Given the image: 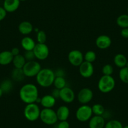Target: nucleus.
I'll use <instances>...</instances> for the list:
<instances>
[{
  "instance_id": "nucleus-5",
  "label": "nucleus",
  "mask_w": 128,
  "mask_h": 128,
  "mask_svg": "<svg viewBox=\"0 0 128 128\" xmlns=\"http://www.w3.org/2000/svg\"><path fill=\"white\" fill-rule=\"evenodd\" d=\"M40 119L46 125H54L58 120L56 111L52 108H44L41 110Z\"/></svg>"
},
{
  "instance_id": "nucleus-17",
  "label": "nucleus",
  "mask_w": 128,
  "mask_h": 128,
  "mask_svg": "<svg viewBox=\"0 0 128 128\" xmlns=\"http://www.w3.org/2000/svg\"><path fill=\"white\" fill-rule=\"evenodd\" d=\"M34 30V26L30 22L28 21H23L18 25V31L23 35H28Z\"/></svg>"
},
{
  "instance_id": "nucleus-11",
  "label": "nucleus",
  "mask_w": 128,
  "mask_h": 128,
  "mask_svg": "<svg viewBox=\"0 0 128 128\" xmlns=\"http://www.w3.org/2000/svg\"><path fill=\"white\" fill-rule=\"evenodd\" d=\"M79 73L84 78H90L92 77L94 72V67L92 63L84 61L79 66Z\"/></svg>"
},
{
  "instance_id": "nucleus-26",
  "label": "nucleus",
  "mask_w": 128,
  "mask_h": 128,
  "mask_svg": "<svg viewBox=\"0 0 128 128\" xmlns=\"http://www.w3.org/2000/svg\"><path fill=\"white\" fill-rule=\"evenodd\" d=\"M53 85L55 86V88L60 90L66 87L67 82L64 77H55Z\"/></svg>"
},
{
  "instance_id": "nucleus-41",
  "label": "nucleus",
  "mask_w": 128,
  "mask_h": 128,
  "mask_svg": "<svg viewBox=\"0 0 128 128\" xmlns=\"http://www.w3.org/2000/svg\"><path fill=\"white\" fill-rule=\"evenodd\" d=\"M123 128H128V125L125 126H123Z\"/></svg>"
},
{
  "instance_id": "nucleus-34",
  "label": "nucleus",
  "mask_w": 128,
  "mask_h": 128,
  "mask_svg": "<svg viewBox=\"0 0 128 128\" xmlns=\"http://www.w3.org/2000/svg\"><path fill=\"white\" fill-rule=\"evenodd\" d=\"M56 128H70V124L67 120H62L57 124Z\"/></svg>"
},
{
  "instance_id": "nucleus-20",
  "label": "nucleus",
  "mask_w": 128,
  "mask_h": 128,
  "mask_svg": "<svg viewBox=\"0 0 128 128\" xmlns=\"http://www.w3.org/2000/svg\"><path fill=\"white\" fill-rule=\"evenodd\" d=\"M36 44H35V42L34 41V39L28 36H24L22 39V41H21L22 47L25 51L33 50L34 49V48H35Z\"/></svg>"
},
{
  "instance_id": "nucleus-4",
  "label": "nucleus",
  "mask_w": 128,
  "mask_h": 128,
  "mask_svg": "<svg viewBox=\"0 0 128 128\" xmlns=\"http://www.w3.org/2000/svg\"><path fill=\"white\" fill-rule=\"evenodd\" d=\"M40 108L36 103L26 104L23 110L24 118L31 122L38 120L40 118Z\"/></svg>"
},
{
  "instance_id": "nucleus-24",
  "label": "nucleus",
  "mask_w": 128,
  "mask_h": 128,
  "mask_svg": "<svg viewBox=\"0 0 128 128\" xmlns=\"http://www.w3.org/2000/svg\"><path fill=\"white\" fill-rule=\"evenodd\" d=\"M117 25L121 28H128V14L119 15L116 20Z\"/></svg>"
},
{
  "instance_id": "nucleus-1",
  "label": "nucleus",
  "mask_w": 128,
  "mask_h": 128,
  "mask_svg": "<svg viewBox=\"0 0 128 128\" xmlns=\"http://www.w3.org/2000/svg\"><path fill=\"white\" fill-rule=\"evenodd\" d=\"M38 89L34 84H26L21 87L19 92V96L22 101L25 104L36 103L38 99Z\"/></svg>"
},
{
  "instance_id": "nucleus-44",
  "label": "nucleus",
  "mask_w": 128,
  "mask_h": 128,
  "mask_svg": "<svg viewBox=\"0 0 128 128\" xmlns=\"http://www.w3.org/2000/svg\"><path fill=\"white\" fill-rule=\"evenodd\" d=\"M127 11H128V8H127Z\"/></svg>"
},
{
  "instance_id": "nucleus-33",
  "label": "nucleus",
  "mask_w": 128,
  "mask_h": 128,
  "mask_svg": "<svg viewBox=\"0 0 128 128\" xmlns=\"http://www.w3.org/2000/svg\"><path fill=\"white\" fill-rule=\"evenodd\" d=\"M24 57L25 58L26 61H33V60H35V59L36 58L35 56V54L33 50H30V51H25L24 54Z\"/></svg>"
},
{
  "instance_id": "nucleus-10",
  "label": "nucleus",
  "mask_w": 128,
  "mask_h": 128,
  "mask_svg": "<svg viewBox=\"0 0 128 128\" xmlns=\"http://www.w3.org/2000/svg\"><path fill=\"white\" fill-rule=\"evenodd\" d=\"M94 94L92 90L88 87H84L80 90L77 94V100L80 104H87L92 100Z\"/></svg>"
},
{
  "instance_id": "nucleus-7",
  "label": "nucleus",
  "mask_w": 128,
  "mask_h": 128,
  "mask_svg": "<svg viewBox=\"0 0 128 128\" xmlns=\"http://www.w3.org/2000/svg\"><path fill=\"white\" fill-rule=\"evenodd\" d=\"M92 107L87 104H83L76 110V117L80 122H87L92 117Z\"/></svg>"
},
{
  "instance_id": "nucleus-13",
  "label": "nucleus",
  "mask_w": 128,
  "mask_h": 128,
  "mask_svg": "<svg viewBox=\"0 0 128 128\" xmlns=\"http://www.w3.org/2000/svg\"><path fill=\"white\" fill-rule=\"evenodd\" d=\"M112 44L111 38L108 35H101L96 40V45L100 50H106L110 47Z\"/></svg>"
},
{
  "instance_id": "nucleus-14",
  "label": "nucleus",
  "mask_w": 128,
  "mask_h": 128,
  "mask_svg": "<svg viewBox=\"0 0 128 128\" xmlns=\"http://www.w3.org/2000/svg\"><path fill=\"white\" fill-rule=\"evenodd\" d=\"M105 119L102 116H94L88 120L89 128H104Z\"/></svg>"
},
{
  "instance_id": "nucleus-42",
  "label": "nucleus",
  "mask_w": 128,
  "mask_h": 128,
  "mask_svg": "<svg viewBox=\"0 0 128 128\" xmlns=\"http://www.w3.org/2000/svg\"><path fill=\"white\" fill-rule=\"evenodd\" d=\"M20 2H25V1H26V0H20Z\"/></svg>"
},
{
  "instance_id": "nucleus-8",
  "label": "nucleus",
  "mask_w": 128,
  "mask_h": 128,
  "mask_svg": "<svg viewBox=\"0 0 128 128\" xmlns=\"http://www.w3.org/2000/svg\"><path fill=\"white\" fill-rule=\"evenodd\" d=\"M35 58L39 60H44L48 58L50 54L49 48L45 44H36L35 48L33 50Z\"/></svg>"
},
{
  "instance_id": "nucleus-28",
  "label": "nucleus",
  "mask_w": 128,
  "mask_h": 128,
  "mask_svg": "<svg viewBox=\"0 0 128 128\" xmlns=\"http://www.w3.org/2000/svg\"><path fill=\"white\" fill-rule=\"evenodd\" d=\"M119 78L124 84H128V67H124L121 68L119 72Z\"/></svg>"
},
{
  "instance_id": "nucleus-39",
  "label": "nucleus",
  "mask_w": 128,
  "mask_h": 128,
  "mask_svg": "<svg viewBox=\"0 0 128 128\" xmlns=\"http://www.w3.org/2000/svg\"><path fill=\"white\" fill-rule=\"evenodd\" d=\"M55 74L56 77H64V72L62 69H58L56 72H55Z\"/></svg>"
},
{
  "instance_id": "nucleus-6",
  "label": "nucleus",
  "mask_w": 128,
  "mask_h": 128,
  "mask_svg": "<svg viewBox=\"0 0 128 128\" xmlns=\"http://www.w3.org/2000/svg\"><path fill=\"white\" fill-rule=\"evenodd\" d=\"M22 69L25 77H34L37 76L40 70L42 69V67L39 62L35 60H33L26 62Z\"/></svg>"
},
{
  "instance_id": "nucleus-37",
  "label": "nucleus",
  "mask_w": 128,
  "mask_h": 128,
  "mask_svg": "<svg viewBox=\"0 0 128 128\" xmlns=\"http://www.w3.org/2000/svg\"><path fill=\"white\" fill-rule=\"evenodd\" d=\"M51 95L54 96L56 99H58V98H60V90L55 88V89L53 90L52 92Z\"/></svg>"
},
{
  "instance_id": "nucleus-45",
  "label": "nucleus",
  "mask_w": 128,
  "mask_h": 128,
  "mask_svg": "<svg viewBox=\"0 0 128 128\" xmlns=\"http://www.w3.org/2000/svg\"><path fill=\"white\" fill-rule=\"evenodd\" d=\"M0 27H1V26H0Z\"/></svg>"
},
{
  "instance_id": "nucleus-9",
  "label": "nucleus",
  "mask_w": 128,
  "mask_h": 128,
  "mask_svg": "<svg viewBox=\"0 0 128 128\" xmlns=\"http://www.w3.org/2000/svg\"><path fill=\"white\" fill-rule=\"evenodd\" d=\"M68 60L70 64L74 67H79L84 61L83 54L78 50H72L68 53Z\"/></svg>"
},
{
  "instance_id": "nucleus-27",
  "label": "nucleus",
  "mask_w": 128,
  "mask_h": 128,
  "mask_svg": "<svg viewBox=\"0 0 128 128\" xmlns=\"http://www.w3.org/2000/svg\"><path fill=\"white\" fill-rule=\"evenodd\" d=\"M92 110L93 114L95 116H102L105 113V108L102 104H96L92 106Z\"/></svg>"
},
{
  "instance_id": "nucleus-31",
  "label": "nucleus",
  "mask_w": 128,
  "mask_h": 128,
  "mask_svg": "<svg viewBox=\"0 0 128 128\" xmlns=\"http://www.w3.org/2000/svg\"><path fill=\"white\" fill-rule=\"evenodd\" d=\"M36 40L39 44H45L46 41V35L43 30H39L36 34Z\"/></svg>"
},
{
  "instance_id": "nucleus-3",
  "label": "nucleus",
  "mask_w": 128,
  "mask_h": 128,
  "mask_svg": "<svg viewBox=\"0 0 128 128\" xmlns=\"http://www.w3.org/2000/svg\"><path fill=\"white\" fill-rule=\"evenodd\" d=\"M116 86L115 79L112 76L103 75L99 80L98 84V89L102 93H109L111 92Z\"/></svg>"
},
{
  "instance_id": "nucleus-35",
  "label": "nucleus",
  "mask_w": 128,
  "mask_h": 128,
  "mask_svg": "<svg viewBox=\"0 0 128 128\" xmlns=\"http://www.w3.org/2000/svg\"><path fill=\"white\" fill-rule=\"evenodd\" d=\"M7 14L6 11L4 10L3 7L0 6V22L3 21L6 18Z\"/></svg>"
},
{
  "instance_id": "nucleus-29",
  "label": "nucleus",
  "mask_w": 128,
  "mask_h": 128,
  "mask_svg": "<svg viewBox=\"0 0 128 128\" xmlns=\"http://www.w3.org/2000/svg\"><path fill=\"white\" fill-rule=\"evenodd\" d=\"M104 128H123V126L119 120L112 119L106 123Z\"/></svg>"
},
{
  "instance_id": "nucleus-23",
  "label": "nucleus",
  "mask_w": 128,
  "mask_h": 128,
  "mask_svg": "<svg viewBox=\"0 0 128 128\" xmlns=\"http://www.w3.org/2000/svg\"><path fill=\"white\" fill-rule=\"evenodd\" d=\"M25 77L22 68H14L12 72V78L16 82H22Z\"/></svg>"
},
{
  "instance_id": "nucleus-32",
  "label": "nucleus",
  "mask_w": 128,
  "mask_h": 128,
  "mask_svg": "<svg viewBox=\"0 0 128 128\" xmlns=\"http://www.w3.org/2000/svg\"><path fill=\"white\" fill-rule=\"evenodd\" d=\"M102 72L104 76H112L114 72V68L110 64H106L102 68Z\"/></svg>"
},
{
  "instance_id": "nucleus-36",
  "label": "nucleus",
  "mask_w": 128,
  "mask_h": 128,
  "mask_svg": "<svg viewBox=\"0 0 128 128\" xmlns=\"http://www.w3.org/2000/svg\"><path fill=\"white\" fill-rule=\"evenodd\" d=\"M120 35L124 38H128V28H122L120 31Z\"/></svg>"
},
{
  "instance_id": "nucleus-38",
  "label": "nucleus",
  "mask_w": 128,
  "mask_h": 128,
  "mask_svg": "<svg viewBox=\"0 0 128 128\" xmlns=\"http://www.w3.org/2000/svg\"><path fill=\"white\" fill-rule=\"evenodd\" d=\"M11 52H12V54H13V55L14 56H16V55H19L20 54V50L18 48L14 47L12 49V50H11Z\"/></svg>"
},
{
  "instance_id": "nucleus-2",
  "label": "nucleus",
  "mask_w": 128,
  "mask_h": 128,
  "mask_svg": "<svg viewBox=\"0 0 128 128\" xmlns=\"http://www.w3.org/2000/svg\"><path fill=\"white\" fill-rule=\"evenodd\" d=\"M55 72L48 68H42L37 76L36 80L38 84L42 87H49L54 84L55 78Z\"/></svg>"
},
{
  "instance_id": "nucleus-18",
  "label": "nucleus",
  "mask_w": 128,
  "mask_h": 128,
  "mask_svg": "<svg viewBox=\"0 0 128 128\" xmlns=\"http://www.w3.org/2000/svg\"><path fill=\"white\" fill-rule=\"evenodd\" d=\"M14 56L11 51L5 50L0 52V65L1 66H8L13 62Z\"/></svg>"
},
{
  "instance_id": "nucleus-22",
  "label": "nucleus",
  "mask_w": 128,
  "mask_h": 128,
  "mask_svg": "<svg viewBox=\"0 0 128 128\" xmlns=\"http://www.w3.org/2000/svg\"><path fill=\"white\" fill-rule=\"evenodd\" d=\"M26 62V61L24 56L23 55L19 54V55L14 56L13 57L12 64H13L14 68H23Z\"/></svg>"
},
{
  "instance_id": "nucleus-15",
  "label": "nucleus",
  "mask_w": 128,
  "mask_h": 128,
  "mask_svg": "<svg viewBox=\"0 0 128 128\" xmlns=\"http://www.w3.org/2000/svg\"><path fill=\"white\" fill-rule=\"evenodd\" d=\"M20 5V0H4L3 7L7 13H13L19 8Z\"/></svg>"
},
{
  "instance_id": "nucleus-16",
  "label": "nucleus",
  "mask_w": 128,
  "mask_h": 128,
  "mask_svg": "<svg viewBox=\"0 0 128 128\" xmlns=\"http://www.w3.org/2000/svg\"><path fill=\"white\" fill-rule=\"evenodd\" d=\"M56 103V99L51 94L45 95L40 99V104L44 108H52Z\"/></svg>"
},
{
  "instance_id": "nucleus-25",
  "label": "nucleus",
  "mask_w": 128,
  "mask_h": 128,
  "mask_svg": "<svg viewBox=\"0 0 128 128\" xmlns=\"http://www.w3.org/2000/svg\"><path fill=\"white\" fill-rule=\"evenodd\" d=\"M13 82L10 79H4L0 84V88L4 93H8L13 89Z\"/></svg>"
},
{
  "instance_id": "nucleus-30",
  "label": "nucleus",
  "mask_w": 128,
  "mask_h": 128,
  "mask_svg": "<svg viewBox=\"0 0 128 128\" xmlns=\"http://www.w3.org/2000/svg\"><path fill=\"white\" fill-rule=\"evenodd\" d=\"M84 61L88 62L90 63H93L94 62L96 61V58H97L96 52L92 50L87 51L84 55Z\"/></svg>"
},
{
  "instance_id": "nucleus-43",
  "label": "nucleus",
  "mask_w": 128,
  "mask_h": 128,
  "mask_svg": "<svg viewBox=\"0 0 128 128\" xmlns=\"http://www.w3.org/2000/svg\"><path fill=\"white\" fill-rule=\"evenodd\" d=\"M126 67H128V63H127V64H126Z\"/></svg>"
},
{
  "instance_id": "nucleus-12",
  "label": "nucleus",
  "mask_w": 128,
  "mask_h": 128,
  "mask_svg": "<svg viewBox=\"0 0 128 128\" xmlns=\"http://www.w3.org/2000/svg\"><path fill=\"white\" fill-rule=\"evenodd\" d=\"M75 93L73 90L68 87H65L60 90V99L64 102L70 104L75 99Z\"/></svg>"
},
{
  "instance_id": "nucleus-40",
  "label": "nucleus",
  "mask_w": 128,
  "mask_h": 128,
  "mask_svg": "<svg viewBox=\"0 0 128 128\" xmlns=\"http://www.w3.org/2000/svg\"><path fill=\"white\" fill-rule=\"evenodd\" d=\"M3 94H4V92H3V91L2 90V88H0V98H2V96L3 95Z\"/></svg>"
},
{
  "instance_id": "nucleus-21",
  "label": "nucleus",
  "mask_w": 128,
  "mask_h": 128,
  "mask_svg": "<svg viewBox=\"0 0 128 128\" xmlns=\"http://www.w3.org/2000/svg\"><path fill=\"white\" fill-rule=\"evenodd\" d=\"M128 62L126 56L122 54H116L114 57V64L116 65V66L120 68L126 67Z\"/></svg>"
},
{
  "instance_id": "nucleus-19",
  "label": "nucleus",
  "mask_w": 128,
  "mask_h": 128,
  "mask_svg": "<svg viewBox=\"0 0 128 128\" xmlns=\"http://www.w3.org/2000/svg\"><path fill=\"white\" fill-rule=\"evenodd\" d=\"M56 114L59 121L67 120L70 116L69 108L66 106H61L57 109Z\"/></svg>"
}]
</instances>
